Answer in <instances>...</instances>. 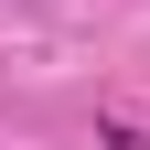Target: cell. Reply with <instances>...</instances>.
Instances as JSON below:
<instances>
[{
  "label": "cell",
  "instance_id": "cell-1",
  "mask_svg": "<svg viewBox=\"0 0 150 150\" xmlns=\"http://www.w3.org/2000/svg\"><path fill=\"white\" fill-rule=\"evenodd\" d=\"M107 150H150V139H139V129H107Z\"/></svg>",
  "mask_w": 150,
  "mask_h": 150
},
{
  "label": "cell",
  "instance_id": "cell-2",
  "mask_svg": "<svg viewBox=\"0 0 150 150\" xmlns=\"http://www.w3.org/2000/svg\"><path fill=\"white\" fill-rule=\"evenodd\" d=\"M11 11H22V0H11Z\"/></svg>",
  "mask_w": 150,
  "mask_h": 150
}]
</instances>
